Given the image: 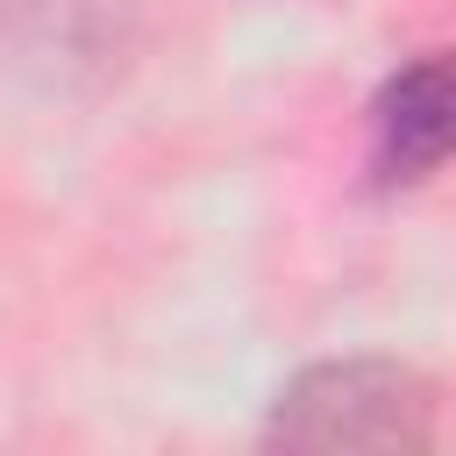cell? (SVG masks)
I'll list each match as a JSON object with an SVG mask.
<instances>
[{"instance_id":"obj_2","label":"cell","mask_w":456,"mask_h":456,"mask_svg":"<svg viewBox=\"0 0 456 456\" xmlns=\"http://www.w3.org/2000/svg\"><path fill=\"white\" fill-rule=\"evenodd\" d=\"M449 114H456L449 64L442 57L406 64L378 93V107H370V164H378V178L385 185H420L428 171H442V157H449Z\"/></svg>"},{"instance_id":"obj_1","label":"cell","mask_w":456,"mask_h":456,"mask_svg":"<svg viewBox=\"0 0 456 456\" xmlns=\"http://www.w3.org/2000/svg\"><path fill=\"white\" fill-rule=\"evenodd\" d=\"M264 442L278 449H428L435 442V378L392 356H342L299 370Z\"/></svg>"}]
</instances>
